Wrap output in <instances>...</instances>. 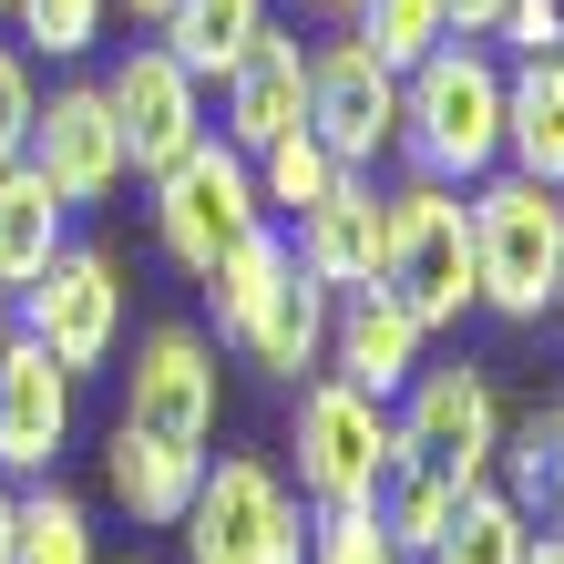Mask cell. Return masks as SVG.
<instances>
[{"instance_id":"cell-25","label":"cell","mask_w":564,"mask_h":564,"mask_svg":"<svg viewBox=\"0 0 564 564\" xmlns=\"http://www.w3.org/2000/svg\"><path fill=\"white\" fill-rule=\"evenodd\" d=\"M278 268H288V237H278V216L257 226V237H237V247H226L216 268H206V297H216V339H237V328L257 318V297L278 288Z\"/></svg>"},{"instance_id":"cell-7","label":"cell","mask_w":564,"mask_h":564,"mask_svg":"<svg viewBox=\"0 0 564 564\" xmlns=\"http://www.w3.org/2000/svg\"><path fill=\"white\" fill-rule=\"evenodd\" d=\"M11 328H21V339H42L73 380L104 370V359L123 349V268H113V247L62 237V257L11 297Z\"/></svg>"},{"instance_id":"cell-18","label":"cell","mask_w":564,"mask_h":564,"mask_svg":"<svg viewBox=\"0 0 564 564\" xmlns=\"http://www.w3.org/2000/svg\"><path fill=\"white\" fill-rule=\"evenodd\" d=\"M503 164L564 195V52H534L503 73Z\"/></svg>"},{"instance_id":"cell-21","label":"cell","mask_w":564,"mask_h":564,"mask_svg":"<svg viewBox=\"0 0 564 564\" xmlns=\"http://www.w3.org/2000/svg\"><path fill=\"white\" fill-rule=\"evenodd\" d=\"M257 31H268V0H175V11L154 21V42L175 52L195 83H226V62H237Z\"/></svg>"},{"instance_id":"cell-26","label":"cell","mask_w":564,"mask_h":564,"mask_svg":"<svg viewBox=\"0 0 564 564\" xmlns=\"http://www.w3.org/2000/svg\"><path fill=\"white\" fill-rule=\"evenodd\" d=\"M247 164H257V206H268V216H308L318 195L349 175V164H328V144L308 134V123H297V134H278L268 154H247Z\"/></svg>"},{"instance_id":"cell-23","label":"cell","mask_w":564,"mask_h":564,"mask_svg":"<svg viewBox=\"0 0 564 564\" xmlns=\"http://www.w3.org/2000/svg\"><path fill=\"white\" fill-rule=\"evenodd\" d=\"M523 554H534V523L513 513V492L503 482H473L462 513H452V534L431 544L421 564H523Z\"/></svg>"},{"instance_id":"cell-24","label":"cell","mask_w":564,"mask_h":564,"mask_svg":"<svg viewBox=\"0 0 564 564\" xmlns=\"http://www.w3.org/2000/svg\"><path fill=\"white\" fill-rule=\"evenodd\" d=\"M11 564H104L93 554V513L62 482H31L11 503Z\"/></svg>"},{"instance_id":"cell-28","label":"cell","mask_w":564,"mask_h":564,"mask_svg":"<svg viewBox=\"0 0 564 564\" xmlns=\"http://www.w3.org/2000/svg\"><path fill=\"white\" fill-rule=\"evenodd\" d=\"M359 42H370L390 73H411L421 52L452 42V21H442V0H359Z\"/></svg>"},{"instance_id":"cell-11","label":"cell","mask_w":564,"mask_h":564,"mask_svg":"<svg viewBox=\"0 0 564 564\" xmlns=\"http://www.w3.org/2000/svg\"><path fill=\"white\" fill-rule=\"evenodd\" d=\"M104 104L123 123V164H134V175H164L175 154L206 144V83H195L164 42H134V52L113 62V73H104Z\"/></svg>"},{"instance_id":"cell-36","label":"cell","mask_w":564,"mask_h":564,"mask_svg":"<svg viewBox=\"0 0 564 564\" xmlns=\"http://www.w3.org/2000/svg\"><path fill=\"white\" fill-rule=\"evenodd\" d=\"M11 503H21V482H0V564H11Z\"/></svg>"},{"instance_id":"cell-15","label":"cell","mask_w":564,"mask_h":564,"mask_svg":"<svg viewBox=\"0 0 564 564\" xmlns=\"http://www.w3.org/2000/svg\"><path fill=\"white\" fill-rule=\"evenodd\" d=\"M288 257H297V268H308L328 297L380 288V185H370V175H339V185H328L308 216H297Z\"/></svg>"},{"instance_id":"cell-13","label":"cell","mask_w":564,"mask_h":564,"mask_svg":"<svg viewBox=\"0 0 564 564\" xmlns=\"http://www.w3.org/2000/svg\"><path fill=\"white\" fill-rule=\"evenodd\" d=\"M73 442V370L42 339H0V482H42Z\"/></svg>"},{"instance_id":"cell-39","label":"cell","mask_w":564,"mask_h":564,"mask_svg":"<svg viewBox=\"0 0 564 564\" xmlns=\"http://www.w3.org/2000/svg\"><path fill=\"white\" fill-rule=\"evenodd\" d=\"M0 21H11V0H0Z\"/></svg>"},{"instance_id":"cell-31","label":"cell","mask_w":564,"mask_h":564,"mask_svg":"<svg viewBox=\"0 0 564 564\" xmlns=\"http://www.w3.org/2000/svg\"><path fill=\"white\" fill-rule=\"evenodd\" d=\"M31 113H42L31 52H11V42H0V164H21V144H31Z\"/></svg>"},{"instance_id":"cell-29","label":"cell","mask_w":564,"mask_h":564,"mask_svg":"<svg viewBox=\"0 0 564 564\" xmlns=\"http://www.w3.org/2000/svg\"><path fill=\"white\" fill-rule=\"evenodd\" d=\"M11 21H21V42L42 62H83L93 42H104L113 0H11Z\"/></svg>"},{"instance_id":"cell-14","label":"cell","mask_w":564,"mask_h":564,"mask_svg":"<svg viewBox=\"0 0 564 564\" xmlns=\"http://www.w3.org/2000/svg\"><path fill=\"white\" fill-rule=\"evenodd\" d=\"M226 144L237 154H268L278 134H297V123H308V42H297V31H257V42L226 62Z\"/></svg>"},{"instance_id":"cell-37","label":"cell","mask_w":564,"mask_h":564,"mask_svg":"<svg viewBox=\"0 0 564 564\" xmlns=\"http://www.w3.org/2000/svg\"><path fill=\"white\" fill-rule=\"evenodd\" d=\"M297 11H318V21H359V0H297Z\"/></svg>"},{"instance_id":"cell-17","label":"cell","mask_w":564,"mask_h":564,"mask_svg":"<svg viewBox=\"0 0 564 564\" xmlns=\"http://www.w3.org/2000/svg\"><path fill=\"white\" fill-rule=\"evenodd\" d=\"M328 318H339V297H328V288L288 257V268H278V288L257 297V318L237 328V349L257 359V370H278V380H308L318 359H328Z\"/></svg>"},{"instance_id":"cell-30","label":"cell","mask_w":564,"mask_h":564,"mask_svg":"<svg viewBox=\"0 0 564 564\" xmlns=\"http://www.w3.org/2000/svg\"><path fill=\"white\" fill-rule=\"evenodd\" d=\"M308 564H401V544L380 534V503H318L308 513Z\"/></svg>"},{"instance_id":"cell-5","label":"cell","mask_w":564,"mask_h":564,"mask_svg":"<svg viewBox=\"0 0 564 564\" xmlns=\"http://www.w3.org/2000/svg\"><path fill=\"white\" fill-rule=\"evenodd\" d=\"M390 473H401V421H390V401L349 390L339 370L297 390V492L308 503H370Z\"/></svg>"},{"instance_id":"cell-16","label":"cell","mask_w":564,"mask_h":564,"mask_svg":"<svg viewBox=\"0 0 564 564\" xmlns=\"http://www.w3.org/2000/svg\"><path fill=\"white\" fill-rule=\"evenodd\" d=\"M421 349H431V328L390 288H359V297H339V318H328V359H339V380L370 390V401H401Z\"/></svg>"},{"instance_id":"cell-22","label":"cell","mask_w":564,"mask_h":564,"mask_svg":"<svg viewBox=\"0 0 564 564\" xmlns=\"http://www.w3.org/2000/svg\"><path fill=\"white\" fill-rule=\"evenodd\" d=\"M370 503H380V534L401 544V564H421L431 544L452 534V513H462V482H452V473H431V462H401V473H390V482L370 492Z\"/></svg>"},{"instance_id":"cell-32","label":"cell","mask_w":564,"mask_h":564,"mask_svg":"<svg viewBox=\"0 0 564 564\" xmlns=\"http://www.w3.org/2000/svg\"><path fill=\"white\" fill-rule=\"evenodd\" d=\"M492 42H513L523 62H534V52H564V0H503Z\"/></svg>"},{"instance_id":"cell-10","label":"cell","mask_w":564,"mask_h":564,"mask_svg":"<svg viewBox=\"0 0 564 564\" xmlns=\"http://www.w3.org/2000/svg\"><path fill=\"white\" fill-rule=\"evenodd\" d=\"M308 134L328 144V164H349V175H370L380 144L401 134V73H390L359 31L308 52Z\"/></svg>"},{"instance_id":"cell-8","label":"cell","mask_w":564,"mask_h":564,"mask_svg":"<svg viewBox=\"0 0 564 564\" xmlns=\"http://www.w3.org/2000/svg\"><path fill=\"white\" fill-rule=\"evenodd\" d=\"M401 462H431V473H452L462 492L492 482V452H503V401H492V380L473 370V359H442V370H411L401 390Z\"/></svg>"},{"instance_id":"cell-3","label":"cell","mask_w":564,"mask_h":564,"mask_svg":"<svg viewBox=\"0 0 564 564\" xmlns=\"http://www.w3.org/2000/svg\"><path fill=\"white\" fill-rule=\"evenodd\" d=\"M380 288L401 297L421 328H462L482 308L473 288V206H462V185H390L380 195Z\"/></svg>"},{"instance_id":"cell-4","label":"cell","mask_w":564,"mask_h":564,"mask_svg":"<svg viewBox=\"0 0 564 564\" xmlns=\"http://www.w3.org/2000/svg\"><path fill=\"white\" fill-rule=\"evenodd\" d=\"M175 534H185V564H308L297 492L257 452H226L195 473V503H185Z\"/></svg>"},{"instance_id":"cell-20","label":"cell","mask_w":564,"mask_h":564,"mask_svg":"<svg viewBox=\"0 0 564 564\" xmlns=\"http://www.w3.org/2000/svg\"><path fill=\"white\" fill-rule=\"evenodd\" d=\"M62 237H73V206H62L31 164H0V297H21L42 278L62 257Z\"/></svg>"},{"instance_id":"cell-41","label":"cell","mask_w":564,"mask_h":564,"mask_svg":"<svg viewBox=\"0 0 564 564\" xmlns=\"http://www.w3.org/2000/svg\"><path fill=\"white\" fill-rule=\"evenodd\" d=\"M123 564H144V554H123Z\"/></svg>"},{"instance_id":"cell-33","label":"cell","mask_w":564,"mask_h":564,"mask_svg":"<svg viewBox=\"0 0 564 564\" xmlns=\"http://www.w3.org/2000/svg\"><path fill=\"white\" fill-rule=\"evenodd\" d=\"M452 42H492V21H503V0H442Z\"/></svg>"},{"instance_id":"cell-40","label":"cell","mask_w":564,"mask_h":564,"mask_svg":"<svg viewBox=\"0 0 564 564\" xmlns=\"http://www.w3.org/2000/svg\"><path fill=\"white\" fill-rule=\"evenodd\" d=\"M554 308H564V288H554Z\"/></svg>"},{"instance_id":"cell-35","label":"cell","mask_w":564,"mask_h":564,"mask_svg":"<svg viewBox=\"0 0 564 564\" xmlns=\"http://www.w3.org/2000/svg\"><path fill=\"white\" fill-rule=\"evenodd\" d=\"M554 523H564V401H554Z\"/></svg>"},{"instance_id":"cell-2","label":"cell","mask_w":564,"mask_h":564,"mask_svg":"<svg viewBox=\"0 0 564 564\" xmlns=\"http://www.w3.org/2000/svg\"><path fill=\"white\" fill-rule=\"evenodd\" d=\"M473 206V288L492 318H544L554 288H564V195L492 164L482 185H462Z\"/></svg>"},{"instance_id":"cell-1","label":"cell","mask_w":564,"mask_h":564,"mask_svg":"<svg viewBox=\"0 0 564 564\" xmlns=\"http://www.w3.org/2000/svg\"><path fill=\"white\" fill-rule=\"evenodd\" d=\"M411 175L431 185H482L503 164V62L482 42H442L401 73V134Z\"/></svg>"},{"instance_id":"cell-12","label":"cell","mask_w":564,"mask_h":564,"mask_svg":"<svg viewBox=\"0 0 564 564\" xmlns=\"http://www.w3.org/2000/svg\"><path fill=\"white\" fill-rule=\"evenodd\" d=\"M21 164L62 195V206H104V195L134 175V164H123V123H113V104H104V83H62L52 104L31 113Z\"/></svg>"},{"instance_id":"cell-9","label":"cell","mask_w":564,"mask_h":564,"mask_svg":"<svg viewBox=\"0 0 564 564\" xmlns=\"http://www.w3.org/2000/svg\"><path fill=\"white\" fill-rule=\"evenodd\" d=\"M123 431H144V442L206 462V442H216V349H206V328L164 318V328L134 339V370H123Z\"/></svg>"},{"instance_id":"cell-38","label":"cell","mask_w":564,"mask_h":564,"mask_svg":"<svg viewBox=\"0 0 564 564\" xmlns=\"http://www.w3.org/2000/svg\"><path fill=\"white\" fill-rule=\"evenodd\" d=\"M123 11H134V21H164V11H175V0H123Z\"/></svg>"},{"instance_id":"cell-19","label":"cell","mask_w":564,"mask_h":564,"mask_svg":"<svg viewBox=\"0 0 564 564\" xmlns=\"http://www.w3.org/2000/svg\"><path fill=\"white\" fill-rule=\"evenodd\" d=\"M195 473H206L195 452H164V442H144V431H123V421H113V442H104V482H113V503L134 513V523L175 534L185 503H195Z\"/></svg>"},{"instance_id":"cell-27","label":"cell","mask_w":564,"mask_h":564,"mask_svg":"<svg viewBox=\"0 0 564 564\" xmlns=\"http://www.w3.org/2000/svg\"><path fill=\"white\" fill-rule=\"evenodd\" d=\"M492 482L513 492V513H523V523H554V411H534V421H503Z\"/></svg>"},{"instance_id":"cell-34","label":"cell","mask_w":564,"mask_h":564,"mask_svg":"<svg viewBox=\"0 0 564 564\" xmlns=\"http://www.w3.org/2000/svg\"><path fill=\"white\" fill-rule=\"evenodd\" d=\"M523 564H564V523H544V534H534V554H523Z\"/></svg>"},{"instance_id":"cell-6","label":"cell","mask_w":564,"mask_h":564,"mask_svg":"<svg viewBox=\"0 0 564 564\" xmlns=\"http://www.w3.org/2000/svg\"><path fill=\"white\" fill-rule=\"evenodd\" d=\"M257 226H268V206H257V164L226 134H206L195 154H175L154 175V237H164V257H175L185 278H206L237 237H257Z\"/></svg>"}]
</instances>
